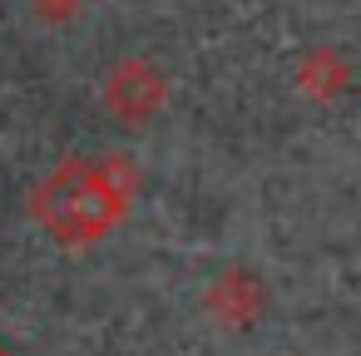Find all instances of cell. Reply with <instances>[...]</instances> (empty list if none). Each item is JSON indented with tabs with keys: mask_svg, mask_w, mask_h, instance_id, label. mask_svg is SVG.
<instances>
[{
	"mask_svg": "<svg viewBox=\"0 0 361 356\" xmlns=\"http://www.w3.org/2000/svg\"><path fill=\"white\" fill-rule=\"evenodd\" d=\"M0 356H6V351H0Z\"/></svg>",
	"mask_w": 361,
	"mask_h": 356,
	"instance_id": "4",
	"label": "cell"
},
{
	"mask_svg": "<svg viewBox=\"0 0 361 356\" xmlns=\"http://www.w3.org/2000/svg\"><path fill=\"white\" fill-rule=\"evenodd\" d=\"M164 75L149 65V60H124V65H114V75H109V109L114 114H124V119H149L159 104H164Z\"/></svg>",
	"mask_w": 361,
	"mask_h": 356,
	"instance_id": "2",
	"label": "cell"
},
{
	"mask_svg": "<svg viewBox=\"0 0 361 356\" xmlns=\"http://www.w3.org/2000/svg\"><path fill=\"white\" fill-rule=\"evenodd\" d=\"M129 203V168L119 154L104 159H65L35 193V218L60 243H94L104 238Z\"/></svg>",
	"mask_w": 361,
	"mask_h": 356,
	"instance_id": "1",
	"label": "cell"
},
{
	"mask_svg": "<svg viewBox=\"0 0 361 356\" xmlns=\"http://www.w3.org/2000/svg\"><path fill=\"white\" fill-rule=\"evenodd\" d=\"M35 6H40L45 16H70V6H75V0H35Z\"/></svg>",
	"mask_w": 361,
	"mask_h": 356,
	"instance_id": "3",
	"label": "cell"
}]
</instances>
